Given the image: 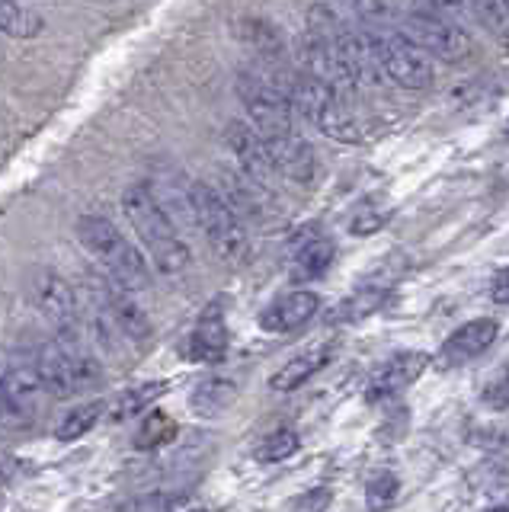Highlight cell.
Here are the masks:
<instances>
[{"instance_id": "cell-12", "label": "cell", "mask_w": 509, "mask_h": 512, "mask_svg": "<svg viewBox=\"0 0 509 512\" xmlns=\"http://www.w3.org/2000/svg\"><path fill=\"white\" fill-rule=\"evenodd\" d=\"M429 362L433 359L420 349L397 352V356H391L385 365L375 368V375L369 378V388H365V400H369V404H381V400L397 397L426 372Z\"/></svg>"}, {"instance_id": "cell-9", "label": "cell", "mask_w": 509, "mask_h": 512, "mask_svg": "<svg viewBox=\"0 0 509 512\" xmlns=\"http://www.w3.org/2000/svg\"><path fill=\"white\" fill-rule=\"evenodd\" d=\"M84 304L103 311L109 317V324L122 333V340H129V343L151 340V320H148L145 308L132 298L129 288L116 285L109 276H87Z\"/></svg>"}, {"instance_id": "cell-15", "label": "cell", "mask_w": 509, "mask_h": 512, "mask_svg": "<svg viewBox=\"0 0 509 512\" xmlns=\"http://www.w3.org/2000/svg\"><path fill=\"white\" fill-rule=\"evenodd\" d=\"M225 141H228L231 154L237 157V164H241V176H247L250 183H257L260 189H266L269 180L276 176V170H273V164H269L266 144H263V138L257 132H253V125L231 122Z\"/></svg>"}, {"instance_id": "cell-19", "label": "cell", "mask_w": 509, "mask_h": 512, "mask_svg": "<svg viewBox=\"0 0 509 512\" xmlns=\"http://www.w3.org/2000/svg\"><path fill=\"white\" fill-rule=\"evenodd\" d=\"M333 256H337V247H333L330 237H308V240H301V244L295 247V256H292V279L295 282L321 279L324 272L330 269Z\"/></svg>"}, {"instance_id": "cell-13", "label": "cell", "mask_w": 509, "mask_h": 512, "mask_svg": "<svg viewBox=\"0 0 509 512\" xmlns=\"http://www.w3.org/2000/svg\"><path fill=\"white\" fill-rule=\"evenodd\" d=\"M266 144V154H269V164L279 176L292 183H311L314 173H317V160H314V148L298 135V128L276 138H263Z\"/></svg>"}, {"instance_id": "cell-5", "label": "cell", "mask_w": 509, "mask_h": 512, "mask_svg": "<svg viewBox=\"0 0 509 512\" xmlns=\"http://www.w3.org/2000/svg\"><path fill=\"white\" fill-rule=\"evenodd\" d=\"M189 196H193V212H196V228L205 234L215 256L225 263L244 260L247 253V231L244 221L231 212V205L212 183H189Z\"/></svg>"}, {"instance_id": "cell-29", "label": "cell", "mask_w": 509, "mask_h": 512, "mask_svg": "<svg viewBox=\"0 0 509 512\" xmlns=\"http://www.w3.org/2000/svg\"><path fill=\"white\" fill-rule=\"evenodd\" d=\"M388 218H391L388 208H381V205H375V202H365V205L359 208V212L353 215V221H349V231H353L356 237H369V234H375V231L385 228Z\"/></svg>"}, {"instance_id": "cell-14", "label": "cell", "mask_w": 509, "mask_h": 512, "mask_svg": "<svg viewBox=\"0 0 509 512\" xmlns=\"http://www.w3.org/2000/svg\"><path fill=\"white\" fill-rule=\"evenodd\" d=\"M497 333H500V324L493 317L468 320L465 327H458L449 340L442 343L436 368H458V365H468L477 356H484L493 346V340H497Z\"/></svg>"}, {"instance_id": "cell-17", "label": "cell", "mask_w": 509, "mask_h": 512, "mask_svg": "<svg viewBox=\"0 0 509 512\" xmlns=\"http://www.w3.org/2000/svg\"><path fill=\"white\" fill-rule=\"evenodd\" d=\"M186 356L202 365H215L228 356V327H225V317H221L218 304H212V308L202 314L193 336H189Z\"/></svg>"}, {"instance_id": "cell-24", "label": "cell", "mask_w": 509, "mask_h": 512, "mask_svg": "<svg viewBox=\"0 0 509 512\" xmlns=\"http://www.w3.org/2000/svg\"><path fill=\"white\" fill-rule=\"evenodd\" d=\"M42 29V20L26 10L20 0H0V32H7L13 39H33Z\"/></svg>"}, {"instance_id": "cell-33", "label": "cell", "mask_w": 509, "mask_h": 512, "mask_svg": "<svg viewBox=\"0 0 509 512\" xmlns=\"http://www.w3.org/2000/svg\"><path fill=\"white\" fill-rule=\"evenodd\" d=\"M333 500V493L327 487H317V490H308L301 493L295 500V512H324Z\"/></svg>"}, {"instance_id": "cell-10", "label": "cell", "mask_w": 509, "mask_h": 512, "mask_svg": "<svg viewBox=\"0 0 509 512\" xmlns=\"http://www.w3.org/2000/svg\"><path fill=\"white\" fill-rule=\"evenodd\" d=\"M29 295H33L39 314L55 327V333H81V320H84L81 298L74 295V288L61 276H55L49 269L36 272Z\"/></svg>"}, {"instance_id": "cell-6", "label": "cell", "mask_w": 509, "mask_h": 512, "mask_svg": "<svg viewBox=\"0 0 509 512\" xmlns=\"http://www.w3.org/2000/svg\"><path fill=\"white\" fill-rule=\"evenodd\" d=\"M404 36L417 42L429 58H442L445 64H461L474 55V42L461 23L436 13L426 4H413L401 20Z\"/></svg>"}, {"instance_id": "cell-38", "label": "cell", "mask_w": 509, "mask_h": 512, "mask_svg": "<svg viewBox=\"0 0 509 512\" xmlns=\"http://www.w3.org/2000/svg\"><path fill=\"white\" fill-rule=\"evenodd\" d=\"M193 512H205V509H193Z\"/></svg>"}, {"instance_id": "cell-23", "label": "cell", "mask_w": 509, "mask_h": 512, "mask_svg": "<svg viewBox=\"0 0 509 512\" xmlns=\"http://www.w3.org/2000/svg\"><path fill=\"white\" fill-rule=\"evenodd\" d=\"M173 439H177V423H173L167 413L151 410L145 420H141L132 442H135L138 452H157V448L170 445Z\"/></svg>"}, {"instance_id": "cell-16", "label": "cell", "mask_w": 509, "mask_h": 512, "mask_svg": "<svg viewBox=\"0 0 509 512\" xmlns=\"http://www.w3.org/2000/svg\"><path fill=\"white\" fill-rule=\"evenodd\" d=\"M317 311H321V298L314 292H289L276 298L260 314V327L266 333H292L298 327H305Z\"/></svg>"}, {"instance_id": "cell-32", "label": "cell", "mask_w": 509, "mask_h": 512, "mask_svg": "<svg viewBox=\"0 0 509 512\" xmlns=\"http://www.w3.org/2000/svg\"><path fill=\"white\" fill-rule=\"evenodd\" d=\"M177 500H180V493H148V496H141V500L125 503L122 512H170L177 506Z\"/></svg>"}, {"instance_id": "cell-27", "label": "cell", "mask_w": 509, "mask_h": 512, "mask_svg": "<svg viewBox=\"0 0 509 512\" xmlns=\"http://www.w3.org/2000/svg\"><path fill=\"white\" fill-rule=\"evenodd\" d=\"M397 493H401V480L391 471H378L369 477V484H365V506H369V512H385L394 506Z\"/></svg>"}, {"instance_id": "cell-22", "label": "cell", "mask_w": 509, "mask_h": 512, "mask_svg": "<svg viewBox=\"0 0 509 512\" xmlns=\"http://www.w3.org/2000/svg\"><path fill=\"white\" fill-rule=\"evenodd\" d=\"M346 7L353 10V16L365 32L401 29V13H397L394 0H346Z\"/></svg>"}, {"instance_id": "cell-7", "label": "cell", "mask_w": 509, "mask_h": 512, "mask_svg": "<svg viewBox=\"0 0 509 512\" xmlns=\"http://www.w3.org/2000/svg\"><path fill=\"white\" fill-rule=\"evenodd\" d=\"M237 96L260 138H276L295 128V112L269 71H244L237 77Z\"/></svg>"}, {"instance_id": "cell-30", "label": "cell", "mask_w": 509, "mask_h": 512, "mask_svg": "<svg viewBox=\"0 0 509 512\" xmlns=\"http://www.w3.org/2000/svg\"><path fill=\"white\" fill-rule=\"evenodd\" d=\"M298 436L292 429H276L273 436L263 439L260 445V461H285V458H292L298 452Z\"/></svg>"}, {"instance_id": "cell-11", "label": "cell", "mask_w": 509, "mask_h": 512, "mask_svg": "<svg viewBox=\"0 0 509 512\" xmlns=\"http://www.w3.org/2000/svg\"><path fill=\"white\" fill-rule=\"evenodd\" d=\"M45 384L36 368V356L13 359L0 378V407L13 416H33L42 404Z\"/></svg>"}, {"instance_id": "cell-35", "label": "cell", "mask_w": 509, "mask_h": 512, "mask_svg": "<svg viewBox=\"0 0 509 512\" xmlns=\"http://www.w3.org/2000/svg\"><path fill=\"white\" fill-rule=\"evenodd\" d=\"M490 298L497 301V304H509V266L500 269L497 276H493V282H490Z\"/></svg>"}, {"instance_id": "cell-28", "label": "cell", "mask_w": 509, "mask_h": 512, "mask_svg": "<svg viewBox=\"0 0 509 512\" xmlns=\"http://www.w3.org/2000/svg\"><path fill=\"white\" fill-rule=\"evenodd\" d=\"M164 394V384H145V388H135V391H125L116 407H113V420L122 423V420H132V416H138L141 410H145L154 397Z\"/></svg>"}, {"instance_id": "cell-26", "label": "cell", "mask_w": 509, "mask_h": 512, "mask_svg": "<svg viewBox=\"0 0 509 512\" xmlns=\"http://www.w3.org/2000/svg\"><path fill=\"white\" fill-rule=\"evenodd\" d=\"M100 416H103V400H93V404H81V407H74V410H68L65 420L58 423L55 436H58L61 442L84 439L87 432L100 423Z\"/></svg>"}, {"instance_id": "cell-20", "label": "cell", "mask_w": 509, "mask_h": 512, "mask_svg": "<svg viewBox=\"0 0 509 512\" xmlns=\"http://www.w3.org/2000/svg\"><path fill=\"white\" fill-rule=\"evenodd\" d=\"M234 400H237V384L231 378H205L189 394V410L202 416V420H212V416L231 410Z\"/></svg>"}, {"instance_id": "cell-2", "label": "cell", "mask_w": 509, "mask_h": 512, "mask_svg": "<svg viewBox=\"0 0 509 512\" xmlns=\"http://www.w3.org/2000/svg\"><path fill=\"white\" fill-rule=\"evenodd\" d=\"M273 80L279 84V90L285 93L292 112H298L301 119H308L317 132H324L333 141L343 144H356L362 138V128L356 122V116L349 112L346 100L340 93H333L330 87H324L321 80H314L301 71H269Z\"/></svg>"}, {"instance_id": "cell-36", "label": "cell", "mask_w": 509, "mask_h": 512, "mask_svg": "<svg viewBox=\"0 0 509 512\" xmlns=\"http://www.w3.org/2000/svg\"><path fill=\"white\" fill-rule=\"evenodd\" d=\"M4 372H7V359H4V349H0V378H4Z\"/></svg>"}, {"instance_id": "cell-8", "label": "cell", "mask_w": 509, "mask_h": 512, "mask_svg": "<svg viewBox=\"0 0 509 512\" xmlns=\"http://www.w3.org/2000/svg\"><path fill=\"white\" fill-rule=\"evenodd\" d=\"M375 42V55L381 64V74H385L391 84L404 87V90H426L433 84V61L423 52V48L404 36V29H388V32H369Z\"/></svg>"}, {"instance_id": "cell-39", "label": "cell", "mask_w": 509, "mask_h": 512, "mask_svg": "<svg viewBox=\"0 0 509 512\" xmlns=\"http://www.w3.org/2000/svg\"><path fill=\"white\" fill-rule=\"evenodd\" d=\"M503 4H506V7H509V0H503Z\"/></svg>"}, {"instance_id": "cell-3", "label": "cell", "mask_w": 509, "mask_h": 512, "mask_svg": "<svg viewBox=\"0 0 509 512\" xmlns=\"http://www.w3.org/2000/svg\"><path fill=\"white\" fill-rule=\"evenodd\" d=\"M77 237L90 256L103 263L106 276L129 292H145L151 288V269L145 263L141 250L125 237L113 221L103 215H84L77 221Z\"/></svg>"}, {"instance_id": "cell-34", "label": "cell", "mask_w": 509, "mask_h": 512, "mask_svg": "<svg viewBox=\"0 0 509 512\" xmlns=\"http://www.w3.org/2000/svg\"><path fill=\"white\" fill-rule=\"evenodd\" d=\"M426 7H433L436 13L449 16V20H461V16H468V0H423Z\"/></svg>"}, {"instance_id": "cell-4", "label": "cell", "mask_w": 509, "mask_h": 512, "mask_svg": "<svg viewBox=\"0 0 509 512\" xmlns=\"http://www.w3.org/2000/svg\"><path fill=\"white\" fill-rule=\"evenodd\" d=\"M36 368L45 391L55 397L81 394L103 381V368L93 359L81 333H55V340L42 343L36 352Z\"/></svg>"}, {"instance_id": "cell-18", "label": "cell", "mask_w": 509, "mask_h": 512, "mask_svg": "<svg viewBox=\"0 0 509 512\" xmlns=\"http://www.w3.org/2000/svg\"><path fill=\"white\" fill-rule=\"evenodd\" d=\"M333 359V343H314L308 349H301L298 356L292 362H285L279 372L273 375V381H269V388L273 391H295L301 388L308 378H314L321 368Z\"/></svg>"}, {"instance_id": "cell-25", "label": "cell", "mask_w": 509, "mask_h": 512, "mask_svg": "<svg viewBox=\"0 0 509 512\" xmlns=\"http://www.w3.org/2000/svg\"><path fill=\"white\" fill-rule=\"evenodd\" d=\"M385 298H388L385 288H362V292L349 295V298L340 304V308L330 314V320H340V324H356V320L375 314V311L381 308V304H385Z\"/></svg>"}, {"instance_id": "cell-1", "label": "cell", "mask_w": 509, "mask_h": 512, "mask_svg": "<svg viewBox=\"0 0 509 512\" xmlns=\"http://www.w3.org/2000/svg\"><path fill=\"white\" fill-rule=\"evenodd\" d=\"M122 212L129 218V224L135 228L138 240L145 244L151 263L167 272V276H177L189 266V247L180 237V228L167 218V212L157 202V196L151 192V186L135 183L122 192Z\"/></svg>"}, {"instance_id": "cell-37", "label": "cell", "mask_w": 509, "mask_h": 512, "mask_svg": "<svg viewBox=\"0 0 509 512\" xmlns=\"http://www.w3.org/2000/svg\"><path fill=\"white\" fill-rule=\"evenodd\" d=\"M413 4H423V0H413Z\"/></svg>"}, {"instance_id": "cell-21", "label": "cell", "mask_w": 509, "mask_h": 512, "mask_svg": "<svg viewBox=\"0 0 509 512\" xmlns=\"http://www.w3.org/2000/svg\"><path fill=\"white\" fill-rule=\"evenodd\" d=\"M241 39L257 52L266 64H279L285 58V48H282V36L273 23L257 20V16H247L241 20Z\"/></svg>"}, {"instance_id": "cell-31", "label": "cell", "mask_w": 509, "mask_h": 512, "mask_svg": "<svg viewBox=\"0 0 509 512\" xmlns=\"http://www.w3.org/2000/svg\"><path fill=\"white\" fill-rule=\"evenodd\" d=\"M481 400H484V407H490V410H506L509 407V359L484 384Z\"/></svg>"}]
</instances>
